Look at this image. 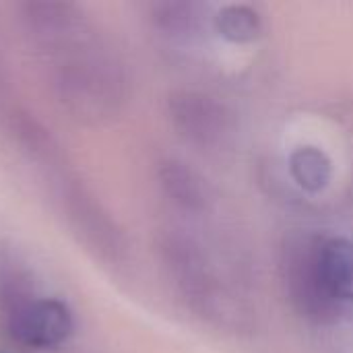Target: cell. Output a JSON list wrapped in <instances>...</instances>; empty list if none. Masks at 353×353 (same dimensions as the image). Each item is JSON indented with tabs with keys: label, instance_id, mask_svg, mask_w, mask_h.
Returning <instances> with one entry per match:
<instances>
[{
	"label": "cell",
	"instance_id": "obj_10",
	"mask_svg": "<svg viewBox=\"0 0 353 353\" xmlns=\"http://www.w3.org/2000/svg\"><path fill=\"white\" fill-rule=\"evenodd\" d=\"M288 170L294 182L310 194L323 192L333 180V161L329 153L316 145H300L290 153Z\"/></svg>",
	"mask_w": 353,
	"mask_h": 353
},
{
	"label": "cell",
	"instance_id": "obj_8",
	"mask_svg": "<svg viewBox=\"0 0 353 353\" xmlns=\"http://www.w3.org/2000/svg\"><path fill=\"white\" fill-rule=\"evenodd\" d=\"M314 259L327 290L347 310L353 306V240L314 234Z\"/></svg>",
	"mask_w": 353,
	"mask_h": 353
},
{
	"label": "cell",
	"instance_id": "obj_6",
	"mask_svg": "<svg viewBox=\"0 0 353 353\" xmlns=\"http://www.w3.org/2000/svg\"><path fill=\"white\" fill-rule=\"evenodd\" d=\"M165 114L178 137L196 149H219L234 134L232 110L219 97L201 89L180 87L170 91Z\"/></svg>",
	"mask_w": 353,
	"mask_h": 353
},
{
	"label": "cell",
	"instance_id": "obj_7",
	"mask_svg": "<svg viewBox=\"0 0 353 353\" xmlns=\"http://www.w3.org/2000/svg\"><path fill=\"white\" fill-rule=\"evenodd\" d=\"M155 178L161 194L172 207L186 215H201L211 205V188L207 180L186 161L163 157L155 168Z\"/></svg>",
	"mask_w": 353,
	"mask_h": 353
},
{
	"label": "cell",
	"instance_id": "obj_9",
	"mask_svg": "<svg viewBox=\"0 0 353 353\" xmlns=\"http://www.w3.org/2000/svg\"><path fill=\"white\" fill-rule=\"evenodd\" d=\"M149 23L151 27L168 37V39H188L192 37L205 17V6L199 2H180V0H165L149 4Z\"/></svg>",
	"mask_w": 353,
	"mask_h": 353
},
{
	"label": "cell",
	"instance_id": "obj_1",
	"mask_svg": "<svg viewBox=\"0 0 353 353\" xmlns=\"http://www.w3.org/2000/svg\"><path fill=\"white\" fill-rule=\"evenodd\" d=\"M17 23L50 95L70 118L103 124L124 112L132 95L128 62L83 4L19 2Z\"/></svg>",
	"mask_w": 353,
	"mask_h": 353
},
{
	"label": "cell",
	"instance_id": "obj_3",
	"mask_svg": "<svg viewBox=\"0 0 353 353\" xmlns=\"http://www.w3.org/2000/svg\"><path fill=\"white\" fill-rule=\"evenodd\" d=\"M155 252L176 296L196 319L225 331H242L250 325L244 302L192 234L163 228L155 236Z\"/></svg>",
	"mask_w": 353,
	"mask_h": 353
},
{
	"label": "cell",
	"instance_id": "obj_5",
	"mask_svg": "<svg viewBox=\"0 0 353 353\" xmlns=\"http://www.w3.org/2000/svg\"><path fill=\"white\" fill-rule=\"evenodd\" d=\"M281 283L292 310L316 327L335 325L345 308L327 290L314 259V234H294L281 248Z\"/></svg>",
	"mask_w": 353,
	"mask_h": 353
},
{
	"label": "cell",
	"instance_id": "obj_12",
	"mask_svg": "<svg viewBox=\"0 0 353 353\" xmlns=\"http://www.w3.org/2000/svg\"><path fill=\"white\" fill-rule=\"evenodd\" d=\"M21 103L17 101L14 97V91L10 87V79H8V72L0 60V128L8 122V118L14 114V110L19 108Z\"/></svg>",
	"mask_w": 353,
	"mask_h": 353
},
{
	"label": "cell",
	"instance_id": "obj_11",
	"mask_svg": "<svg viewBox=\"0 0 353 353\" xmlns=\"http://www.w3.org/2000/svg\"><path fill=\"white\" fill-rule=\"evenodd\" d=\"M217 33L232 43H250L263 35L265 21L261 12L242 2L223 4L213 17Z\"/></svg>",
	"mask_w": 353,
	"mask_h": 353
},
{
	"label": "cell",
	"instance_id": "obj_4",
	"mask_svg": "<svg viewBox=\"0 0 353 353\" xmlns=\"http://www.w3.org/2000/svg\"><path fill=\"white\" fill-rule=\"evenodd\" d=\"M0 323L6 337L29 352H54L74 335L72 308L39 292L27 263L0 246Z\"/></svg>",
	"mask_w": 353,
	"mask_h": 353
},
{
	"label": "cell",
	"instance_id": "obj_2",
	"mask_svg": "<svg viewBox=\"0 0 353 353\" xmlns=\"http://www.w3.org/2000/svg\"><path fill=\"white\" fill-rule=\"evenodd\" d=\"M2 130L35 165L56 209L85 250L108 267H124L130 259L124 228L79 174L54 132L23 103Z\"/></svg>",
	"mask_w": 353,
	"mask_h": 353
}]
</instances>
